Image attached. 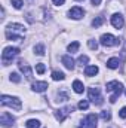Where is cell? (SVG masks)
Instances as JSON below:
<instances>
[{
  "instance_id": "16",
  "label": "cell",
  "mask_w": 126,
  "mask_h": 128,
  "mask_svg": "<svg viewBox=\"0 0 126 128\" xmlns=\"http://www.w3.org/2000/svg\"><path fill=\"white\" fill-rule=\"evenodd\" d=\"M73 88H74V91H76L77 94H82L83 90H85V86H83V84H82L80 80H74V82H73Z\"/></svg>"
},
{
  "instance_id": "2",
  "label": "cell",
  "mask_w": 126,
  "mask_h": 128,
  "mask_svg": "<svg viewBox=\"0 0 126 128\" xmlns=\"http://www.w3.org/2000/svg\"><path fill=\"white\" fill-rule=\"evenodd\" d=\"M18 54H19V48H12V46L4 48V49H3V54H1V61H3V64L7 66L9 63H12V60H13Z\"/></svg>"
},
{
  "instance_id": "21",
  "label": "cell",
  "mask_w": 126,
  "mask_h": 128,
  "mask_svg": "<svg viewBox=\"0 0 126 128\" xmlns=\"http://www.w3.org/2000/svg\"><path fill=\"white\" fill-rule=\"evenodd\" d=\"M67 100H68V94L67 92H64V91L58 92V97H57V101L58 103H65Z\"/></svg>"
},
{
  "instance_id": "19",
  "label": "cell",
  "mask_w": 126,
  "mask_h": 128,
  "mask_svg": "<svg viewBox=\"0 0 126 128\" xmlns=\"http://www.w3.org/2000/svg\"><path fill=\"white\" fill-rule=\"evenodd\" d=\"M102 24H104V16H101V15H99V16H96L94 21H92V27H95V28L101 27Z\"/></svg>"
},
{
  "instance_id": "18",
  "label": "cell",
  "mask_w": 126,
  "mask_h": 128,
  "mask_svg": "<svg viewBox=\"0 0 126 128\" xmlns=\"http://www.w3.org/2000/svg\"><path fill=\"white\" fill-rule=\"evenodd\" d=\"M25 127L27 128H40V121L37 119H30L25 122Z\"/></svg>"
},
{
  "instance_id": "14",
  "label": "cell",
  "mask_w": 126,
  "mask_h": 128,
  "mask_svg": "<svg viewBox=\"0 0 126 128\" xmlns=\"http://www.w3.org/2000/svg\"><path fill=\"white\" fill-rule=\"evenodd\" d=\"M122 91H123V85L120 84V85H119V86H117V88L114 90V94H113V96H111L110 98H108V100H110V103H116L117 97H119L120 94H122Z\"/></svg>"
},
{
  "instance_id": "6",
  "label": "cell",
  "mask_w": 126,
  "mask_h": 128,
  "mask_svg": "<svg viewBox=\"0 0 126 128\" xmlns=\"http://www.w3.org/2000/svg\"><path fill=\"white\" fill-rule=\"evenodd\" d=\"M89 100H92L95 104H102V97H101V91L99 88H91L89 90Z\"/></svg>"
},
{
  "instance_id": "27",
  "label": "cell",
  "mask_w": 126,
  "mask_h": 128,
  "mask_svg": "<svg viewBox=\"0 0 126 128\" xmlns=\"http://www.w3.org/2000/svg\"><path fill=\"white\" fill-rule=\"evenodd\" d=\"M88 107H89V103H88V101H85V100H82V101L79 103V109H80V110H86Z\"/></svg>"
},
{
  "instance_id": "8",
  "label": "cell",
  "mask_w": 126,
  "mask_h": 128,
  "mask_svg": "<svg viewBox=\"0 0 126 128\" xmlns=\"http://www.w3.org/2000/svg\"><path fill=\"white\" fill-rule=\"evenodd\" d=\"M73 110H74L73 106H68V107H65V109H60V110H57V119H58L60 122H63L64 119L70 115V112H73Z\"/></svg>"
},
{
  "instance_id": "31",
  "label": "cell",
  "mask_w": 126,
  "mask_h": 128,
  "mask_svg": "<svg viewBox=\"0 0 126 128\" xmlns=\"http://www.w3.org/2000/svg\"><path fill=\"white\" fill-rule=\"evenodd\" d=\"M52 2H54V4H57V6H61V4H64L65 0H52Z\"/></svg>"
},
{
  "instance_id": "9",
  "label": "cell",
  "mask_w": 126,
  "mask_h": 128,
  "mask_svg": "<svg viewBox=\"0 0 126 128\" xmlns=\"http://www.w3.org/2000/svg\"><path fill=\"white\" fill-rule=\"evenodd\" d=\"M68 15H70L71 18H74V20H80V18L85 15V10H83L80 6H74V8H71V9L68 10Z\"/></svg>"
},
{
  "instance_id": "24",
  "label": "cell",
  "mask_w": 126,
  "mask_h": 128,
  "mask_svg": "<svg viewBox=\"0 0 126 128\" xmlns=\"http://www.w3.org/2000/svg\"><path fill=\"white\" fill-rule=\"evenodd\" d=\"M45 70H46V67H45V64H43V63L36 64V72H37L39 74H43V73H45Z\"/></svg>"
},
{
  "instance_id": "7",
  "label": "cell",
  "mask_w": 126,
  "mask_h": 128,
  "mask_svg": "<svg viewBox=\"0 0 126 128\" xmlns=\"http://www.w3.org/2000/svg\"><path fill=\"white\" fill-rule=\"evenodd\" d=\"M13 122H15V119H13V116H12L10 113H7V112L1 113V116H0V124H1V127L7 128V127H10V125H13Z\"/></svg>"
},
{
  "instance_id": "5",
  "label": "cell",
  "mask_w": 126,
  "mask_h": 128,
  "mask_svg": "<svg viewBox=\"0 0 126 128\" xmlns=\"http://www.w3.org/2000/svg\"><path fill=\"white\" fill-rule=\"evenodd\" d=\"M99 42H101V45H104V46H114V45L119 43V39L114 37L113 34H102Z\"/></svg>"
},
{
  "instance_id": "1",
  "label": "cell",
  "mask_w": 126,
  "mask_h": 128,
  "mask_svg": "<svg viewBox=\"0 0 126 128\" xmlns=\"http://www.w3.org/2000/svg\"><path fill=\"white\" fill-rule=\"evenodd\" d=\"M24 32H25L24 26L13 22V24L7 26V28H6V37L9 40H18V42H21V40H24L22 36H21V33H24Z\"/></svg>"
},
{
  "instance_id": "25",
  "label": "cell",
  "mask_w": 126,
  "mask_h": 128,
  "mask_svg": "<svg viewBox=\"0 0 126 128\" xmlns=\"http://www.w3.org/2000/svg\"><path fill=\"white\" fill-rule=\"evenodd\" d=\"M101 119H102V121H110V119H111V113H110V110H104V112L101 113Z\"/></svg>"
},
{
  "instance_id": "3",
  "label": "cell",
  "mask_w": 126,
  "mask_h": 128,
  "mask_svg": "<svg viewBox=\"0 0 126 128\" xmlns=\"http://www.w3.org/2000/svg\"><path fill=\"white\" fill-rule=\"evenodd\" d=\"M1 104H3V106H9V107H12L13 110H21V107H22L19 98H16V97H9V96H1Z\"/></svg>"
},
{
  "instance_id": "22",
  "label": "cell",
  "mask_w": 126,
  "mask_h": 128,
  "mask_svg": "<svg viewBox=\"0 0 126 128\" xmlns=\"http://www.w3.org/2000/svg\"><path fill=\"white\" fill-rule=\"evenodd\" d=\"M79 48H80V43H79V42H73V43L68 45V51H70L71 54H73V52H77Z\"/></svg>"
},
{
  "instance_id": "29",
  "label": "cell",
  "mask_w": 126,
  "mask_h": 128,
  "mask_svg": "<svg viewBox=\"0 0 126 128\" xmlns=\"http://www.w3.org/2000/svg\"><path fill=\"white\" fill-rule=\"evenodd\" d=\"M77 61H79V64H82V66H83V64H86V63H88V61H89V58H88L86 55H80Z\"/></svg>"
},
{
  "instance_id": "34",
  "label": "cell",
  "mask_w": 126,
  "mask_h": 128,
  "mask_svg": "<svg viewBox=\"0 0 126 128\" xmlns=\"http://www.w3.org/2000/svg\"><path fill=\"white\" fill-rule=\"evenodd\" d=\"M77 2H80V0H77Z\"/></svg>"
},
{
  "instance_id": "20",
  "label": "cell",
  "mask_w": 126,
  "mask_h": 128,
  "mask_svg": "<svg viewBox=\"0 0 126 128\" xmlns=\"http://www.w3.org/2000/svg\"><path fill=\"white\" fill-rule=\"evenodd\" d=\"M52 79H54V80H64V79H65V74H64L63 72L55 70V72L52 73Z\"/></svg>"
},
{
  "instance_id": "13",
  "label": "cell",
  "mask_w": 126,
  "mask_h": 128,
  "mask_svg": "<svg viewBox=\"0 0 126 128\" xmlns=\"http://www.w3.org/2000/svg\"><path fill=\"white\" fill-rule=\"evenodd\" d=\"M61 61H63V64L68 68V70H73V68H74V60H73L70 55H64L63 58H61Z\"/></svg>"
},
{
  "instance_id": "11",
  "label": "cell",
  "mask_w": 126,
  "mask_h": 128,
  "mask_svg": "<svg viewBox=\"0 0 126 128\" xmlns=\"http://www.w3.org/2000/svg\"><path fill=\"white\" fill-rule=\"evenodd\" d=\"M18 66H19V70L25 74V78H27V79H31V78H33V73H31L30 66H28V64H25L24 61H19V63H18Z\"/></svg>"
},
{
  "instance_id": "35",
  "label": "cell",
  "mask_w": 126,
  "mask_h": 128,
  "mask_svg": "<svg viewBox=\"0 0 126 128\" xmlns=\"http://www.w3.org/2000/svg\"><path fill=\"white\" fill-rule=\"evenodd\" d=\"M125 94H126V91H125Z\"/></svg>"
},
{
  "instance_id": "30",
  "label": "cell",
  "mask_w": 126,
  "mask_h": 128,
  "mask_svg": "<svg viewBox=\"0 0 126 128\" xmlns=\"http://www.w3.org/2000/svg\"><path fill=\"white\" fill-rule=\"evenodd\" d=\"M12 4H13V8L21 9L22 8V0H12Z\"/></svg>"
},
{
  "instance_id": "17",
  "label": "cell",
  "mask_w": 126,
  "mask_h": 128,
  "mask_svg": "<svg viewBox=\"0 0 126 128\" xmlns=\"http://www.w3.org/2000/svg\"><path fill=\"white\" fill-rule=\"evenodd\" d=\"M119 64H120L119 58H110V60L107 61V67H108V68H117Z\"/></svg>"
},
{
  "instance_id": "28",
  "label": "cell",
  "mask_w": 126,
  "mask_h": 128,
  "mask_svg": "<svg viewBox=\"0 0 126 128\" xmlns=\"http://www.w3.org/2000/svg\"><path fill=\"white\" fill-rule=\"evenodd\" d=\"M88 45H89V48H91V49H94V51L98 48V43H96V40H94V39L88 40Z\"/></svg>"
},
{
  "instance_id": "12",
  "label": "cell",
  "mask_w": 126,
  "mask_h": 128,
  "mask_svg": "<svg viewBox=\"0 0 126 128\" xmlns=\"http://www.w3.org/2000/svg\"><path fill=\"white\" fill-rule=\"evenodd\" d=\"M31 88L36 92H45L48 90V82H34L31 85Z\"/></svg>"
},
{
  "instance_id": "10",
  "label": "cell",
  "mask_w": 126,
  "mask_h": 128,
  "mask_svg": "<svg viewBox=\"0 0 126 128\" xmlns=\"http://www.w3.org/2000/svg\"><path fill=\"white\" fill-rule=\"evenodd\" d=\"M111 24H113V27H116L119 30V28H122L125 26V20H123V16L120 14H114L111 16Z\"/></svg>"
},
{
  "instance_id": "33",
  "label": "cell",
  "mask_w": 126,
  "mask_h": 128,
  "mask_svg": "<svg viewBox=\"0 0 126 128\" xmlns=\"http://www.w3.org/2000/svg\"><path fill=\"white\" fill-rule=\"evenodd\" d=\"M99 3H101V0H92V4H94V6H98Z\"/></svg>"
},
{
  "instance_id": "32",
  "label": "cell",
  "mask_w": 126,
  "mask_h": 128,
  "mask_svg": "<svg viewBox=\"0 0 126 128\" xmlns=\"http://www.w3.org/2000/svg\"><path fill=\"white\" fill-rule=\"evenodd\" d=\"M119 115H120V118H126V107H123V109L120 110V113H119Z\"/></svg>"
},
{
  "instance_id": "4",
  "label": "cell",
  "mask_w": 126,
  "mask_h": 128,
  "mask_svg": "<svg viewBox=\"0 0 126 128\" xmlns=\"http://www.w3.org/2000/svg\"><path fill=\"white\" fill-rule=\"evenodd\" d=\"M96 115L95 113H91V115H88L82 122H80V125L79 128H96Z\"/></svg>"
},
{
  "instance_id": "23",
  "label": "cell",
  "mask_w": 126,
  "mask_h": 128,
  "mask_svg": "<svg viewBox=\"0 0 126 128\" xmlns=\"http://www.w3.org/2000/svg\"><path fill=\"white\" fill-rule=\"evenodd\" d=\"M34 52H36L37 55H43V54H45V46H43L42 43H40V45H36V46H34Z\"/></svg>"
},
{
  "instance_id": "15",
  "label": "cell",
  "mask_w": 126,
  "mask_h": 128,
  "mask_svg": "<svg viewBox=\"0 0 126 128\" xmlns=\"http://www.w3.org/2000/svg\"><path fill=\"white\" fill-rule=\"evenodd\" d=\"M96 73H98V67H96V66H86V68H85V74H86V76L92 78Z\"/></svg>"
},
{
  "instance_id": "26",
  "label": "cell",
  "mask_w": 126,
  "mask_h": 128,
  "mask_svg": "<svg viewBox=\"0 0 126 128\" xmlns=\"http://www.w3.org/2000/svg\"><path fill=\"white\" fill-rule=\"evenodd\" d=\"M10 80L15 82V84H19V82H21V78H19L18 73H10Z\"/></svg>"
}]
</instances>
